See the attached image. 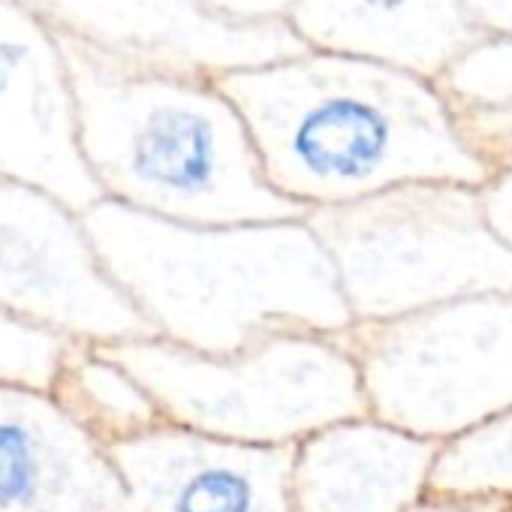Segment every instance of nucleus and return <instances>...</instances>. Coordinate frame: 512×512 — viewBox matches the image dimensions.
Listing matches in <instances>:
<instances>
[{
	"label": "nucleus",
	"mask_w": 512,
	"mask_h": 512,
	"mask_svg": "<svg viewBox=\"0 0 512 512\" xmlns=\"http://www.w3.org/2000/svg\"><path fill=\"white\" fill-rule=\"evenodd\" d=\"M214 82L244 118L269 184L308 211L401 184L485 187L497 175L437 82L380 61L308 49Z\"/></svg>",
	"instance_id": "obj_1"
},
{
	"label": "nucleus",
	"mask_w": 512,
	"mask_h": 512,
	"mask_svg": "<svg viewBox=\"0 0 512 512\" xmlns=\"http://www.w3.org/2000/svg\"><path fill=\"white\" fill-rule=\"evenodd\" d=\"M85 229L157 338L229 356L287 332L344 335L353 314L308 220L190 226L100 199Z\"/></svg>",
	"instance_id": "obj_2"
},
{
	"label": "nucleus",
	"mask_w": 512,
	"mask_h": 512,
	"mask_svg": "<svg viewBox=\"0 0 512 512\" xmlns=\"http://www.w3.org/2000/svg\"><path fill=\"white\" fill-rule=\"evenodd\" d=\"M79 145L103 199L190 226L305 220L266 178L250 130L211 76L58 37Z\"/></svg>",
	"instance_id": "obj_3"
},
{
	"label": "nucleus",
	"mask_w": 512,
	"mask_h": 512,
	"mask_svg": "<svg viewBox=\"0 0 512 512\" xmlns=\"http://www.w3.org/2000/svg\"><path fill=\"white\" fill-rule=\"evenodd\" d=\"M305 220L329 253L353 323L512 293V244L491 226L482 187L401 184L314 208Z\"/></svg>",
	"instance_id": "obj_4"
},
{
	"label": "nucleus",
	"mask_w": 512,
	"mask_h": 512,
	"mask_svg": "<svg viewBox=\"0 0 512 512\" xmlns=\"http://www.w3.org/2000/svg\"><path fill=\"white\" fill-rule=\"evenodd\" d=\"M100 350L148 389L169 425L235 443L299 446L332 425L371 416L341 335L287 332L229 356L157 335Z\"/></svg>",
	"instance_id": "obj_5"
},
{
	"label": "nucleus",
	"mask_w": 512,
	"mask_h": 512,
	"mask_svg": "<svg viewBox=\"0 0 512 512\" xmlns=\"http://www.w3.org/2000/svg\"><path fill=\"white\" fill-rule=\"evenodd\" d=\"M374 419L452 443L512 410V293L353 323L344 335Z\"/></svg>",
	"instance_id": "obj_6"
},
{
	"label": "nucleus",
	"mask_w": 512,
	"mask_h": 512,
	"mask_svg": "<svg viewBox=\"0 0 512 512\" xmlns=\"http://www.w3.org/2000/svg\"><path fill=\"white\" fill-rule=\"evenodd\" d=\"M0 308L70 344L112 347L154 338L115 284L76 208L0 178Z\"/></svg>",
	"instance_id": "obj_7"
},
{
	"label": "nucleus",
	"mask_w": 512,
	"mask_h": 512,
	"mask_svg": "<svg viewBox=\"0 0 512 512\" xmlns=\"http://www.w3.org/2000/svg\"><path fill=\"white\" fill-rule=\"evenodd\" d=\"M0 178L40 187L79 214L103 199L82 157L61 40L22 0H0Z\"/></svg>",
	"instance_id": "obj_8"
},
{
	"label": "nucleus",
	"mask_w": 512,
	"mask_h": 512,
	"mask_svg": "<svg viewBox=\"0 0 512 512\" xmlns=\"http://www.w3.org/2000/svg\"><path fill=\"white\" fill-rule=\"evenodd\" d=\"M58 37L181 73L223 76L266 67L308 46L287 22L238 25L202 0H22Z\"/></svg>",
	"instance_id": "obj_9"
},
{
	"label": "nucleus",
	"mask_w": 512,
	"mask_h": 512,
	"mask_svg": "<svg viewBox=\"0 0 512 512\" xmlns=\"http://www.w3.org/2000/svg\"><path fill=\"white\" fill-rule=\"evenodd\" d=\"M133 512H290L296 446L157 425L109 446Z\"/></svg>",
	"instance_id": "obj_10"
},
{
	"label": "nucleus",
	"mask_w": 512,
	"mask_h": 512,
	"mask_svg": "<svg viewBox=\"0 0 512 512\" xmlns=\"http://www.w3.org/2000/svg\"><path fill=\"white\" fill-rule=\"evenodd\" d=\"M0 512H133L127 485L49 389L0 383Z\"/></svg>",
	"instance_id": "obj_11"
},
{
	"label": "nucleus",
	"mask_w": 512,
	"mask_h": 512,
	"mask_svg": "<svg viewBox=\"0 0 512 512\" xmlns=\"http://www.w3.org/2000/svg\"><path fill=\"white\" fill-rule=\"evenodd\" d=\"M440 443L374 416L332 425L296 446L290 512H404L431 488Z\"/></svg>",
	"instance_id": "obj_12"
},
{
	"label": "nucleus",
	"mask_w": 512,
	"mask_h": 512,
	"mask_svg": "<svg viewBox=\"0 0 512 512\" xmlns=\"http://www.w3.org/2000/svg\"><path fill=\"white\" fill-rule=\"evenodd\" d=\"M293 34L317 52L437 76L482 34L467 0H293Z\"/></svg>",
	"instance_id": "obj_13"
},
{
	"label": "nucleus",
	"mask_w": 512,
	"mask_h": 512,
	"mask_svg": "<svg viewBox=\"0 0 512 512\" xmlns=\"http://www.w3.org/2000/svg\"><path fill=\"white\" fill-rule=\"evenodd\" d=\"M49 392L103 446L133 440L166 422L148 389L100 347L70 344Z\"/></svg>",
	"instance_id": "obj_14"
},
{
	"label": "nucleus",
	"mask_w": 512,
	"mask_h": 512,
	"mask_svg": "<svg viewBox=\"0 0 512 512\" xmlns=\"http://www.w3.org/2000/svg\"><path fill=\"white\" fill-rule=\"evenodd\" d=\"M431 494L512 500V410L440 446Z\"/></svg>",
	"instance_id": "obj_15"
},
{
	"label": "nucleus",
	"mask_w": 512,
	"mask_h": 512,
	"mask_svg": "<svg viewBox=\"0 0 512 512\" xmlns=\"http://www.w3.org/2000/svg\"><path fill=\"white\" fill-rule=\"evenodd\" d=\"M437 88L458 115L512 109V37L482 31L437 76Z\"/></svg>",
	"instance_id": "obj_16"
},
{
	"label": "nucleus",
	"mask_w": 512,
	"mask_h": 512,
	"mask_svg": "<svg viewBox=\"0 0 512 512\" xmlns=\"http://www.w3.org/2000/svg\"><path fill=\"white\" fill-rule=\"evenodd\" d=\"M67 350L70 341L31 329L0 308V383L49 389Z\"/></svg>",
	"instance_id": "obj_17"
},
{
	"label": "nucleus",
	"mask_w": 512,
	"mask_h": 512,
	"mask_svg": "<svg viewBox=\"0 0 512 512\" xmlns=\"http://www.w3.org/2000/svg\"><path fill=\"white\" fill-rule=\"evenodd\" d=\"M458 118L467 142L494 172L512 169V109L485 112V115H458Z\"/></svg>",
	"instance_id": "obj_18"
},
{
	"label": "nucleus",
	"mask_w": 512,
	"mask_h": 512,
	"mask_svg": "<svg viewBox=\"0 0 512 512\" xmlns=\"http://www.w3.org/2000/svg\"><path fill=\"white\" fill-rule=\"evenodd\" d=\"M202 4L229 22L238 25H272V22H287L293 0H202Z\"/></svg>",
	"instance_id": "obj_19"
},
{
	"label": "nucleus",
	"mask_w": 512,
	"mask_h": 512,
	"mask_svg": "<svg viewBox=\"0 0 512 512\" xmlns=\"http://www.w3.org/2000/svg\"><path fill=\"white\" fill-rule=\"evenodd\" d=\"M482 199H485V211L491 217V226L497 229V235L506 244H512V169L497 172L482 187Z\"/></svg>",
	"instance_id": "obj_20"
},
{
	"label": "nucleus",
	"mask_w": 512,
	"mask_h": 512,
	"mask_svg": "<svg viewBox=\"0 0 512 512\" xmlns=\"http://www.w3.org/2000/svg\"><path fill=\"white\" fill-rule=\"evenodd\" d=\"M404 512H506V500L494 497H446V494H425Z\"/></svg>",
	"instance_id": "obj_21"
},
{
	"label": "nucleus",
	"mask_w": 512,
	"mask_h": 512,
	"mask_svg": "<svg viewBox=\"0 0 512 512\" xmlns=\"http://www.w3.org/2000/svg\"><path fill=\"white\" fill-rule=\"evenodd\" d=\"M467 10L479 31L512 37V0H467Z\"/></svg>",
	"instance_id": "obj_22"
},
{
	"label": "nucleus",
	"mask_w": 512,
	"mask_h": 512,
	"mask_svg": "<svg viewBox=\"0 0 512 512\" xmlns=\"http://www.w3.org/2000/svg\"><path fill=\"white\" fill-rule=\"evenodd\" d=\"M506 512H512V500H506Z\"/></svg>",
	"instance_id": "obj_23"
}]
</instances>
